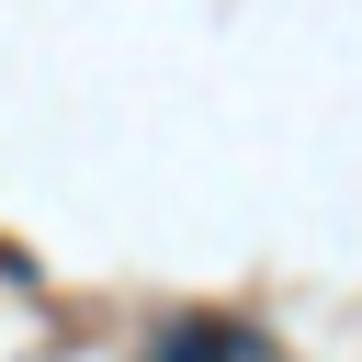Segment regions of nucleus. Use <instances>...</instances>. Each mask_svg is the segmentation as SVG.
Wrapping results in <instances>:
<instances>
[{
	"instance_id": "nucleus-1",
	"label": "nucleus",
	"mask_w": 362,
	"mask_h": 362,
	"mask_svg": "<svg viewBox=\"0 0 362 362\" xmlns=\"http://www.w3.org/2000/svg\"><path fill=\"white\" fill-rule=\"evenodd\" d=\"M158 362H249V339H238V328H170Z\"/></svg>"
}]
</instances>
